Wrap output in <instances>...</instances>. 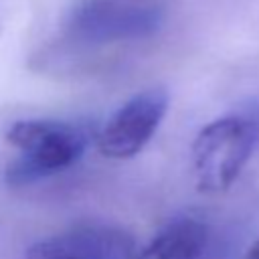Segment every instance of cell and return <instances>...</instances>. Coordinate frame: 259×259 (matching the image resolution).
I'll return each mask as SVG.
<instances>
[{"mask_svg":"<svg viewBox=\"0 0 259 259\" xmlns=\"http://www.w3.org/2000/svg\"><path fill=\"white\" fill-rule=\"evenodd\" d=\"M89 132L61 119H20L6 132V142L20 154L6 166L10 186H28L73 166L89 144Z\"/></svg>","mask_w":259,"mask_h":259,"instance_id":"cell-1","label":"cell"},{"mask_svg":"<svg viewBox=\"0 0 259 259\" xmlns=\"http://www.w3.org/2000/svg\"><path fill=\"white\" fill-rule=\"evenodd\" d=\"M259 142V111L255 107L212 119L194 138L192 170L196 188L204 194L227 190Z\"/></svg>","mask_w":259,"mask_h":259,"instance_id":"cell-2","label":"cell"},{"mask_svg":"<svg viewBox=\"0 0 259 259\" xmlns=\"http://www.w3.org/2000/svg\"><path fill=\"white\" fill-rule=\"evenodd\" d=\"M164 10L154 0H75L63 14V32L73 42L109 45L156 34Z\"/></svg>","mask_w":259,"mask_h":259,"instance_id":"cell-3","label":"cell"},{"mask_svg":"<svg viewBox=\"0 0 259 259\" xmlns=\"http://www.w3.org/2000/svg\"><path fill=\"white\" fill-rule=\"evenodd\" d=\"M170 105L164 87H150L127 99L103 125L97 148L105 158L127 160L146 148Z\"/></svg>","mask_w":259,"mask_h":259,"instance_id":"cell-4","label":"cell"},{"mask_svg":"<svg viewBox=\"0 0 259 259\" xmlns=\"http://www.w3.org/2000/svg\"><path fill=\"white\" fill-rule=\"evenodd\" d=\"M136 241L115 225L85 223L40 239L26 249V259H134Z\"/></svg>","mask_w":259,"mask_h":259,"instance_id":"cell-5","label":"cell"},{"mask_svg":"<svg viewBox=\"0 0 259 259\" xmlns=\"http://www.w3.org/2000/svg\"><path fill=\"white\" fill-rule=\"evenodd\" d=\"M206 241L208 229L202 221L180 217L168 223L134 259H198Z\"/></svg>","mask_w":259,"mask_h":259,"instance_id":"cell-6","label":"cell"},{"mask_svg":"<svg viewBox=\"0 0 259 259\" xmlns=\"http://www.w3.org/2000/svg\"><path fill=\"white\" fill-rule=\"evenodd\" d=\"M245 259H259V239L247 249V253H245Z\"/></svg>","mask_w":259,"mask_h":259,"instance_id":"cell-7","label":"cell"}]
</instances>
